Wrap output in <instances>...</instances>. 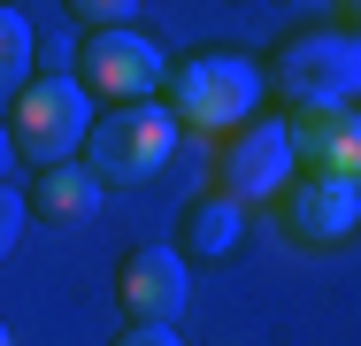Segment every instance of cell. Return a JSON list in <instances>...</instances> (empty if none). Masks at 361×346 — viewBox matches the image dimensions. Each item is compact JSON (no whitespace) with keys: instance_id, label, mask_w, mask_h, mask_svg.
<instances>
[{"instance_id":"1","label":"cell","mask_w":361,"mask_h":346,"mask_svg":"<svg viewBox=\"0 0 361 346\" xmlns=\"http://www.w3.org/2000/svg\"><path fill=\"white\" fill-rule=\"evenodd\" d=\"M269 85L300 108H354L361 100V31H292L269 54Z\"/></svg>"},{"instance_id":"2","label":"cell","mask_w":361,"mask_h":346,"mask_svg":"<svg viewBox=\"0 0 361 346\" xmlns=\"http://www.w3.org/2000/svg\"><path fill=\"white\" fill-rule=\"evenodd\" d=\"M85 138H92V93L77 77H31L8 100V146H16V162L54 169V162H70Z\"/></svg>"},{"instance_id":"3","label":"cell","mask_w":361,"mask_h":346,"mask_svg":"<svg viewBox=\"0 0 361 346\" xmlns=\"http://www.w3.org/2000/svg\"><path fill=\"white\" fill-rule=\"evenodd\" d=\"M254 100H262V69L246 54H185V62H169V116L177 124L238 131V124H254Z\"/></svg>"},{"instance_id":"4","label":"cell","mask_w":361,"mask_h":346,"mask_svg":"<svg viewBox=\"0 0 361 346\" xmlns=\"http://www.w3.org/2000/svg\"><path fill=\"white\" fill-rule=\"evenodd\" d=\"M169 154H177V116H169L161 100L108 108V116L92 124V138H85V169H92L100 185H146V177L169 169Z\"/></svg>"},{"instance_id":"5","label":"cell","mask_w":361,"mask_h":346,"mask_svg":"<svg viewBox=\"0 0 361 346\" xmlns=\"http://www.w3.org/2000/svg\"><path fill=\"white\" fill-rule=\"evenodd\" d=\"M77 85H85L92 100L139 108V100H154V85H169V62H161V47L139 39V31H92V39L77 47Z\"/></svg>"},{"instance_id":"6","label":"cell","mask_w":361,"mask_h":346,"mask_svg":"<svg viewBox=\"0 0 361 346\" xmlns=\"http://www.w3.org/2000/svg\"><path fill=\"white\" fill-rule=\"evenodd\" d=\"M292 124H269V116H254V124H238L231 146H223V193L231 201H269V193H285L292 177Z\"/></svg>"},{"instance_id":"7","label":"cell","mask_w":361,"mask_h":346,"mask_svg":"<svg viewBox=\"0 0 361 346\" xmlns=\"http://www.w3.org/2000/svg\"><path fill=\"white\" fill-rule=\"evenodd\" d=\"M185 292H192V285H185V254H169V246H131L123 270H116L123 316H131V323H154V331H177Z\"/></svg>"},{"instance_id":"8","label":"cell","mask_w":361,"mask_h":346,"mask_svg":"<svg viewBox=\"0 0 361 346\" xmlns=\"http://www.w3.org/2000/svg\"><path fill=\"white\" fill-rule=\"evenodd\" d=\"M361 231V185L346 177H300L285 193V239L300 246H346Z\"/></svg>"},{"instance_id":"9","label":"cell","mask_w":361,"mask_h":346,"mask_svg":"<svg viewBox=\"0 0 361 346\" xmlns=\"http://www.w3.org/2000/svg\"><path fill=\"white\" fill-rule=\"evenodd\" d=\"M292 146L307 162V177H346L361 185V108H300Z\"/></svg>"},{"instance_id":"10","label":"cell","mask_w":361,"mask_h":346,"mask_svg":"<svg viewBox=\"0 0 361 346\" xmlns=\"http://www.w3.org/2000/svg\"><path fill=\"white\" fill-rule=\"evenodd\" d=\"M100 193H108V185H100L85 162H54V169L31 177V215H39V223H92Z\"/></svg>"},{"instance_id":"11","label":"cell","mask_w":361,"mask_h":346,"mask_svg":"<svg viewBox=\"0 0 361 346\" xmlns=\"http://www.w3.org/2000/svg\"><path fill=\"white\" fill-rule=\"evenodd\" d=\"M238 239H246V201H231L223 185L208 201H192V215H185V262H223Z\"/></svg>"},{"instance_id":"12","label":"cell","mask_w":361,"mask_h":346,"mask_svg":"<svg viewBox=\"0 0 361 346\" xmlns=\"http://www.w3.org/2000/svg\"><path fill=\"white\" fill-rule=\"evenodd\" d=\"M31 54H39V39H31V23L8 8V16H0V93H8V100L31 85Z\"/></svg>"},{"instance_id":"13","label":"cell","mask_w":361,"mask_h":346,"mask_svg":"<svg viewBox=\"0 0 361 346\" xmlns=\"http://www.w3.org/2000/svg\"><path fill=\"white\" fill-rule=\"evenodd\" d=\"M70 16L85 23V31H131L139 0H70Z\"/></svg>"},{"instance_id":"14","label":"cell","mask_w":361,"mask_h":346,"mask_svg":"<svg viewBox=\"0 0 361 346\" xmlns=\"http://www.w3.org/2000/svg\"><path fill=\"white\" fill-rule=\"evenodd\" d=\"M0 215H8V223H0V246H16V239H23V215H31V193L8 185V193H0Z\"/></svg>"},{"instance_id":"15","label":"cell","mask_w":361,"mask_h":346,"mask_svg":"<svg viewBox=\"0 0 361 346\" xmlns=\"http://www.w3.org/2000/svg\"><path fill=\"white\" fill-rule=\"evenodd\" d=\"M116 346H185V339H177V331H154V323H131Z\"/></svg>"},{"instance_id":"16","label":"cell","mask_w":361,"mask_h":346,"mask_svg":"<svg viewBox=\"0 0 361 346\" xmlns=\"http://www.w3.org/2000/svg\"><path fill=\"white\" fill-rule=\"evenodd\" d=\"M338 8H346V23H354V31H361V0H338Z\"/></svg>"}]
</instances>
